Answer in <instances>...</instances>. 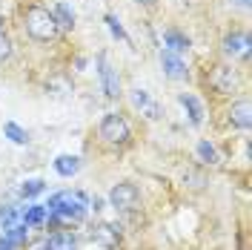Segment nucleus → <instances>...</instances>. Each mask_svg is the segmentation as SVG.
<instances>
[{
    "label": "nucleus",
    "instance_id": "obj_23",
    "mask_svg": "<svg viewBox=\"0 0 252 250\" xmlns=\"http://www.w3.org/2000/svg\"><path fill=\"white\" fill-rule=\"evenodd\" d=\"M132 104H135L138 110H143V107L149 104V95L143 92V89H132Z\"/></svg>",
    "mask_w": 252,
    "mask_h": 250
},
{
    "label": "nucleus",
    "instance_id": "obj_13",
    "mask_svg": "<svg viewBox=\"0 0 252 250\" xmlns=\"http://www.w3.org/2000/svg\"><path fill=\"white\" fill-rule=\"evenodd\" d=\"M52 17H55L58 29H72V26H75V12H72V6H66V3H55Z\"/></svg>",
    "mask_w": 252,
    "mask_h": 250
},
{
    "label": "nucleus",
    "instance_id": "obj_7",
    "mask_svg": "<svg viewBox=\"0 0 252 250\" xmlns=\"http://www.w3.org/2000/svg\"><path fill=\"white\" fill-rule=\"evenodd\" d=\"M118 239H121V230H118V224L100 221V224H94V227H92V242H94V245H100V248L112 250L115 245H118Z\"/></svg>",
    "mask_w": 252,
    "mask_h": 250
},
{
    "label": "nucleus",
    "instance_id": "obj_21",
    "mask_svg": "<svg viewBox=\"0 0 252 250\" xmlns=\"http://www.w3.org/2000/svg\"><path fill=\"white\" fill-rule=\"evenodd\" d=\"M15 219H17V210H15V207H0V224H3V230H6V227H12V224H15Z\"/></svg>",
    "mask_w": 252,
    "mask_h": 250
},
{
    "label": "nucleus",
    "instance_id": "obj_17",
    "mask_svg": "<svg viewBox=\"0 0 252 250\" xmlns=\"http://www.w3.org/2000/svg\"><path fill=\"white\" fill-rule=\"evenodd\" d=\"M46 216H49V210L43 207V204H32L29 210L23 213V224H29V227H32V224H40Z\"/></svg>",
    "mask_w": 252,
    "mask_h": 250
},
{
    "label": "nucleus",
    "instance_id": "obj_25",
    "mask_svg": "<svg viewBox=\"0 0 252 250\" xmlns=\"http://www.w3.org/2000/svg\"><path fill=\"white\" fill-rule=\"evenodd\" d=\"M235 6H241V9H250V0H232Z\"/></svg>",
    "mask_w": 252,
    "mask_h": 250
},
{
    "label": "nucleus",
    "instance_id": "obj_15",
    "mask_svg": "<svg viewBox=\"0 0 252 250\" xmlns=\"http://www.w3.org/2000/svg\"><path fill=\"white\" fill-rule=\"evenodd\" d=\"M55 170H58V175H63V178H72V175L80 170V158L78 156H58Z\"/></svg>",
    "mask_w": 252,
    "mask_h": 250
},
{
    "label": "nucleus",
    "instance_id": "obj_8",
    "mask_svg": "<svg viewBox=\"0 0 252 250\" xmlns=\"http://www.w3.org/2000/svg\"><path fill=\"white\" fill-rule=\"evenodd\" d=\"M223 52L232 58H247L250 55V35L247 32H232L223 38Z\"/></svg>",
    "mask_w": 252,
    "mask_h": 250
},
{
    "label": "nucleus",
    "instance_id": "obj_20",
    "mask_svg": "<svg viewBox=\"0 0 252 250\" xmlns=\"http://www.w3.org/2000/svg\"><path fill=\"white\" fill-rule=\"evenodd\" d=\"M46 190V184L40 181V178H32V181H26L23 187H20V196L23 199H32V196H37V193H43Z\"/></svg>",
    "mask_w": 252,
    "mask_h": 250
},
{
    "label": "nucleus",
    "instance_id": "obj_9",
    "mask_svg": "<svg viewBox=\"0 0 252 250\" xmlns=\"http://www.w3.org/2000/svg\"><path fill=\"white\" fill-rule=\"evenodd\" d=\"M250 101L247 98H241V101H235L232 104V110H229V124L238 126V129H247L250 126Z\"/></svg>",
    "mask_w": 252,
    "mask_h": 250
},
{
    "label": "nucleus",
    "instance_id": "obj_6",
    "mask_svg": "<svg viewBox=\"0 0 252 250\" xmlns=\"http://www.w3.org/2000/svg\"><path fill=\"white\" fill-rule=\"evenodd\" d=\"M209 83L218 95H232L238 86V72L229 69V66H215L212 75H209Z\"/></svg>",
    "mask_w": 252,
    "mask_h": 250
},
{
    "label": "nucleus",
    "instance_id": "obj_4",
    "mask_svg": "<svg viewBox=\"0 0 252 250\" xmlns=\"http://www.w3.org/2000/svg\"><path fill=\"white\" fill-rule=\"evenodd\" d=\"M109 202H112V207L115 210H135L138 207V202H141V193H138V187L135 184H115L112 187V193H109Z\"/></svg>",
    "mask_w": 252,
    "mask_h": 250
},
{
    "label": "nucleus",
    "instance_id": "obj_11",
    "mask_svg": "<svg viewBox=\"0 0 252 250\" xmlns=\"http://www.w3.org/2000/svg\"><path fill=\"white\" fill-rule=\"evenodd\" d=\"M178 101H181V107L189 112V121L195 126H201V121H204V107H201V101H198L195 95H187V92L178 95Z\"/></svg>",
    "mask_w": 252,
    "mask_h": 250
},
{
    "label": "nucleus",
    "instance_id": "obj_3",
    "mask_svg": "<svg viewBox=\"0 0 252 250\" xmlns=\"http://www.w3.org/2000/svg\"><path fill=\"white\" fill-rule=\"evenodd\" d=\"M100 138L106 141V144H126L129 141V124L124 121V115H118V112L103 115V121H100Z\"/></svg>",
    "mask_w": 252,
    "mask_h": 250
},
{
    "label": "nucleus",
    "instance_id": "obj_26",
    "mask_svg": "<svg viewBox=\"0 0 252 250\" xmlns=\"http://www.w3.org/2000/svg\"><path fill=\"white\" fill-rule=\"evenodd\" d=\"M135 3H143V6H152L155 0H135Z\"/></svg>",
    "mask_w": 252,
    "mask_h": 250
},
{
    "label": "nucleus",
    "instance_id": "obj_18",
    "mask_svg": "<svg viewBox=\"0 0 252 250\" xmlns=\"http://www.w3.org/2000/svg\"><path fill=\"white\" fill-rule=\"evenodd\" d=\"M3 132H6V138H12L15 144H26V141H29V132H26L23 126H17L15 121H9V124L3 126Z\"/></svg>",
    "mask_w": 252,
    "mask_h": 250
},
{
    "label": "nucleus",
    "instance_id": "obj_24",
    "mask_svg": "<svg viewBox=\"0 0 252 250\" xmlns=\"http://www.w3.org/2000/svg\"><path fill=\"white\" fill-rule=\"evenodd\" d=\"M143 110H146V115H149V118H160V107H158V104H152V101H149Z\"/></svg>",
    "mask_w": 252,
    "mask_h": 250
},
{
    "label": "nucleus",
    "instance_id": "obj_5",
    "mask_svg": "<svg viewBox=\"0 0 252 250\" xmlns=\"http://www.w3.org/2000/svg\"><path fill=\"white\" fill-rule=\"evenodd\" d=\"M97 75H100V83H103L106 98H118V95H121V78H118V72L109 66L106 52H100V55H97Z\"/></svg>",
    "mask_w": 252,
    "mask_h": 250
},
{
    "label": "nucleus",
    "instance_id": "obj_2",
    "mask_svg": "<svg viewBox=\"0 0 252 250\" xmlns=\"http://www.w3.org/2000/svg\"><path fill=\"white\" fill-rule=\"evenodd\" d=\"M23 23H26V32H29L34 41H40V43H46V41H55V38H58V23H55L52 12L43 9V6H29Z\"/></svg>",
    "mask_w": 252,
    "mask_h": 250
},
{
    "label": "nucleus",
    "instance_id": "obj_1",
    "mask_svg": "<svg viewBox=\"0 0 252 250\" xmlns=\"http://www.w3.org/2000/svg\"><path fill=\"white\" fill-rule=\"evenodd\" d=\"M49 216L55 221H83L86 216V199L80 193H58L46 204Z\"/></svg>",
    "mask_w": 252,
    "mask_h": 250
},
{
    "label": "nucleus",
    "instance_id": "obj_22",
    "mask_svg": "<svg viewBox=\"0 0 252 250\" xmlns=\"http://www.w3.org/2000/svg\"><path fill=\"white\" fill-rule=\"evenodd\" d=\"M106 23H109V29H112V35H115V38L129 41V38H126V32H124V26H121V20H118L115 15H106Z\"/></svg>",
    "mask_w": 252,
    "mask_h": 250
},
{
    "label": "nucleus",
    "instance_id": "obj_14",
    "mask_svg": "<svg viewBox=\"0 0 252 250\" xmlns=\"http://www.w3.org/2000/svg\"><path fill=\"white\" fill-rule=\"evenodd\" d=\"M163 43H166V49H169L172 55H181V52H187L189 49V38L187 35H181V32L169 29L166 35H163Z\"/></svg>",
    "mask_w": 252,
    "mask_h": 250
},
{
    "label": "nucleus",
    "instance_id": "obj_16",
    "mask_svg": "<svg viewBox=\"0 0 252 250\" xmlns=\"http://www.w3.org/2000/svg\"><path fill=\"white\" fill-rule=\"evenodd\" d=\"M6 242L26 245L29 242V224H12V227H6Z\"/></svg>",
    "mask_w": 252,
    "mask_h": 250
},
{
    "label": "nucleus",
    "instance_id": "obj_12",
    "mask_svg": "<svg viewBox=\"0 0 252 250\" xmlns=\"http://www.w3.org/2000/svg\"><path fill=\"white\" fill-rule=\"evenodd\" d=\"M46 250H78V239H75V233L58 230V233H52V236H49Z\"/></svg>",
    "mask_w": 252,
    "mask_h": 250
},
{
    "label": "nucleus",
    "instance_id": "obj_27",
    "mask_svg": "<svg viewBox=\"0 0 252 250\" xmlns=\"http://www.w3.org/2000/svg\"><path fill=\"white\" fill-rule=\"evenodd\" d=\"M0 26H3V17H0Z\"/></svg>",
    "mask_w": 252,
    "mask_h": 250
},
{
    "label": "nucleus",
    "instance_id": "obj_19",
    "mask_svg": "<svg viewBox=\"0 0 252 250\" xmlns=\"http://www.w3.org/2000/svg\"><path fill=\"white\" fill-rule=\"evenodd\" d=\"M198 156H201L204 164H218V153H215V147H212L209 141H201V144H198Z\"/></svg>",
    "mask_w": 252,
    "mask_h": 250
},
{
    "label": "nucleus",
    "instance_id": "obj_10",
    "mask_svg": "<svg viewBox=\"0 0 252 250\" xmlns=\"http://www.w3.org/2000/svg\"><path fill=\"white\" fill-rule=\"evenodd\" d=\"M160 63H163V72H166L172 81L187 78V66H184V61H181L178 55H172V52H163V55H160Z\"/></svg>",
    "mask_w": 252,
    "mask_h": 250
}]
</instances>
